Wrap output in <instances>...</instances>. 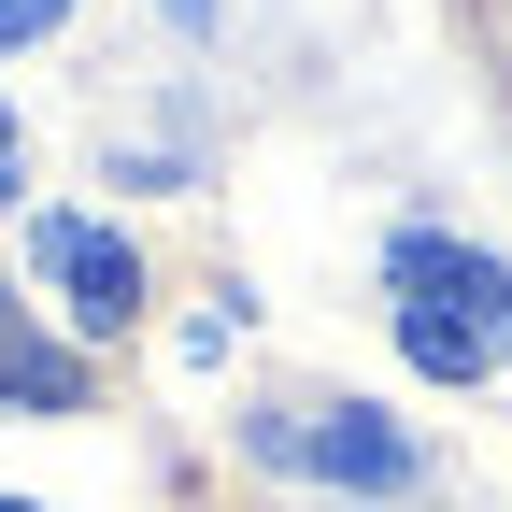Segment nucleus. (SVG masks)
<instances>
[{
    "mask_svg": "<svg viewBox=\"0 0 512 512\" xmlns=\"http://www.w3.org/2000/svg\"><path fill=\"white\" fill-rule=\"evenodd\" d=\"M384 328L427 384H498L512 370V271L484 242H441V228H399L384 242Z\"/></svg>",
    "mask_w": 512,
    "mask_h": 512,
    "instance_id": "f257e3e1",
    "label": "nucleus"
},
{
    "mask_svg": "<svg viewBox=\"0 0 512 512\" xmlns=\"http://www.w3.org/2000/svg\"><path fill=\"white\" fill-rule=\"evenodd\" d=\"M242 441H256V470H313V484H356V498L413 484V441L384 427V413H356V399H313V413H256Z\"/></svg>",
    "mask_w": 512,
    "mask_h": 512,
    "instance_id": "f03ea898",
    "label": "nucleus"
},
{
    "mask_svg": "<svg viewBox=\"0 0 512 512\" xmlns=\"http://www.w3.org/2000/svg\"><path fill=\"white\" fill-rule=\"evenodd\" d=\"M29 271L72 299V328H86V342H114L128 313H143V256H128L100 214H29Z\"/></svg>",
    "mask_w": 512,
    "mask_h": 512,
    "instance_id": "7ed1b4c3",
    "label": "nucleus"
},
{
    "mask_svg": "<svg viewBox=\"0 0 512 512\" xmlns=\"http://www.w3.org/2000/svg\"><path fill=\"white\" fill-rule=\"evenodd\" d=\"M0 413H86V356L43 342L15 299H0Z\"/></svg>",
    "mask_w": 512,
    "mask_h": 512,
    "instance_id": "20e7f679",
    "label": "nucleus"
},
{
    "mask_svg": "<svg viewBox=\"0 0 512 512\" xmlns=\"http://www.w3.org/2000/svg\"><path fill=\"white\" fill-rule=\"evenodd\" d=\"M57 15H72V0H0V57H15V43H43Z\"/></svg>",
    "mask_w": 512,
    "mask_h": 512,
    "instance_id": "39448f33",
    "label": "nucleus"
},
{
    "mask_svg": "<svg viewBox=\"0 0 512 512\" xmlns=\"http://www.w3.org/2000/svg\"><path fill=\"white\" fill-rule=\"evenodd\" d=\"M0 200H15V114H0Z\"/></svg>",
    "mask_w": 512,
    "mask_h": 512,
    "instance_id": "423d86ee",
    "label": "nucleus"
},
{
    "mask_svg": "<svg viewBox=\"0 0 512 512\" xmlns=\"http://www.w3.org/2000/svg\"><path fill=\"white\" fill-rule=\"evenodd\" d=\"M171 15H185V29H200V15H214V0H171Z\"/></svg>",
    "mask_w": 512,
    "mask_h": 512,
    "instance_id": "0eeeda50",
    "label": "nucleus"
},
{
    "mask_svg": "<svg viewBox=\"0 0 512 512\" xmlns=\"http://www.w3.org/2000/svg\"><path fill=\"white\" fill-rule=\"evenodd\" d=\"M0 512H29V498H0Z\"/></svg>",
    "mask_w": 512,
    "mask_h": 512,
    "instance_id": "6e6552de",
    "label": "nucleus"
}]
</instances>
